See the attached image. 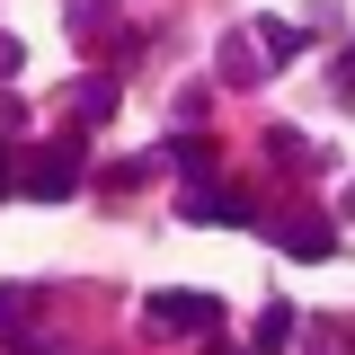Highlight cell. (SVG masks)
Listing matches in <instances>:
<instances>
[{"mask_svg": "<svg viewBox=\"0 0 355 355\" xmlns=\"http://www.w3.org/2000/svg\"><path fill=\"white\" fill-rule=\"evenodd\" d=\"M80 178H89L80 142H44L36 160H27V178H18V196H36V205H62V196H80Z\"/></svg>", "mask_w": 355, "mask_h": 355, "instance_id": "obj_1", "label": "cell"}, {"mask_svg": "<svg viewBox=\"0 0 355 355\" xmlns=\"http://www.w3.org/2000/svg\"><path fill=\"white\" fill-rule=\"evenodd\" d=\"M142 329L196 338V329H222V302H214V293H151V302H142Z\"/></svg>", "mask_w": 355, "mask_h": 355, "instance_id": "obj_2", "label": "cell"}, {"mask_svg": "<svg viewBox=\"0 0 355 355\" xmlns=\"http://www.w3.org/2000/svg\"><path fill=\"white\" fill-rule=\"evenodd\" d=\"M178 222H196V231H214V222H258V196H240V187H196L187 205H178Z\"/></svg>", "mask_w": 355, "mask_h": 355, "instance_id": "obj_3", "label": "cell"}, {"mask_svg": "<svg viewBox=\"0 0 355 355\" xmlns=\"http://www.w3.org/2000/svg\"><path fill=\"white\" fill-rule=\"evenodd\" d=\"M275 240H284V258H338V222L329 214H293V222H275Z\"/></svg>", "mask_w": 355, "mask_h": 355, "instance_id": "obj_4", "label": "cell"}, {"mask_svg": "<svg viewBox=\"0 0 355 355\" xmlns=\"http://www.w3.org/2000/svg\"><path fill=\"white\" fill-rule=\"evenodd\" d=\"M266 71H275V62L258 53V36H231V44H222V89H258Z\"/></svg>", "mask_w": 355, "mask_h": 355, "instance_id": "obj_5", "label": "cell"}, {"mask_svg": "<svg viewBox=\"0 0 355 355\" xmlns=\"http://www.w3.org/2000/svg\"><path fill=\"white\" fill-rule=\"evenodd\" d=\"M293 338H302V311H293V302H266V311H258V338H249V355H284Z\"/></svg>", "mask_w": 355, "mask_h": 355, "instance_id": "obj_6", "label": "cell"}, {"mask_svg": "<svg viewBox=\"0 0 355 355\" xmlns=\"http://www.w3.org/2000/svg\"><path fill=\"white\" fill-rule=\"evenodd\" d=\"M71 116H80V125H107V116H116V71H89V80H71Z\"/></svg>", "mask_w": 355, "mask_h": 355, "instance_id": "obj_7", "label": "cell"}, {"mask_svg": "<svg viewBox=\"0 0 355 355\" xmlns=\"http://www.w3.org/2000/svg\"><path fill=\"white\" fill-rule=\"evenodd\" d=\"M249 36H258V53H266V62H293V53H302V27H284V18H258V27H249Z\"/></svg>", "mask_w": 355, "mask_h": 355, "instance_id": "obj_8", "label": "cell"}, {"mask_svg": "<svg viewBox=\"0 0 355 355\" xmlns=\"http://www.w3.org/2000/svg\"><path fill=\"white\" fill-rule=\"evenodd\" d=\"M160 160H169V169H196V178H205V169H214V160H222V151H214V142H205V133H178V142H169V151H160Z\"/></svg>", "mask_w": 355, "mask_h": 355, "instance_id": "obj_9", "label": "cell"}, {"mask_svg": "<svg viewBox=\"0 0 355 355\" xmlns=\"http://www.w3.org/2000/svg\"><path fill=\"white\" fill-rule=\"evenodd\" d=\"M107 9H116V0H62V18H71V27H80V18H107Z\"/></svg>", "mask_w": 355, "mask_h": 355, "instance_id": "obj_10", "label": "cell"}, {"mask_svg": "<svg viewBox=\"0 0 355 355\" xmlns=\"http://www.w3.org/2000/svg\"><path fill=\"white\" fill-rule=\"evenodd\" d=\"M18 62H27V44H18V36H0V80H18Z\"/></svg>", "mask_w": 355, "mask_h": 355, "instance_id": "obj_11", "label": "cell"}, {"mask_svg": "<svg viewBox=\"0 0 355 355\" xmlns=\"http://www.w3.org/2000/svg\"><path fill=\"white\" fill-rule=\"evenodd\" d=\"M9 187H18V169H9V142H0V196H9Z\"/></svg>", "mask_w": 355, "mask_h": 355, "instance_id": "obj_12", "label": "cell"}, {"mask_svg": "<svg viewBox=\"0 0 355 355\" xmlns=\"http://www.w3.org/2000/svg\"><path fill=\"white\" fill-rule=\"evenodd\" d=\"M0 320H18V293H0ZM0 338H9V329H0Z\"/></svg>", "mask_w": 355, "mask_h": 355, "instance_id": "obj_13", "label": "cell"}, {"mask_svg": "<svg viewBox=\"0 0 355 355\" xmlns=\"http://www.w3.org/2000/svg\"><path fill=\"white\" fill-rule=\"evenodd\" d=\"M205 355H240V347H222V338H205Z\"/></svg>", "mask_w": 355, "mask_h": 355, "instance_id": "obj_14", "label": "cell"}, {"mask_svg": "<svg viewBox=\"0 0 355 355\" xmlns=\"http://www.w3.org/2000/svg\"><path fill=\"white\" fill-rule=\"evenodd\" d=\"M347 214H355V196H347Z\"/></svg>", "mask_w": 355, "mask_h": 355, "instance_id": "obj_15", "label": "cell"}]
</instances>
